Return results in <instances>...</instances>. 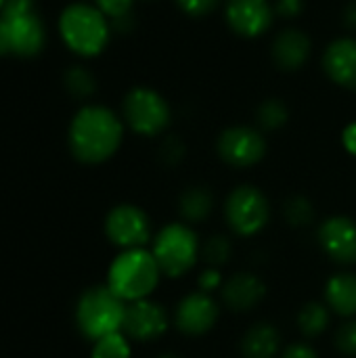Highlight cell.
Instances as JSON below:
<instances>
[{
    "instance_id": "6da1fadb",
    "label": "cell",
    "mask_w": 356,
    "mask_h": 358,
    "mask_svg": "<svg viewBox=\"0 0 356 358\" xmlns=\"http://www.w3.org/2000/svg\"><path fill=\"white\" fill-rule=\"evenodd\" d=\"M67 138L78 162L97 166L118 153L124 138V122L105 105H84L73 115Z\"/></svg>"
},
{
    "instance_id": "7a4b0ae2",
    "label": "cell",
    "mask_w": 356,
    "mask_h": 358,
    "mask_svg": "<svg viewBox=\"0 0 356 358\" xmlns=\"http://www.w3.org/2000/svg\"><path fill=\"white\" fill-rule=\"evenodd\" d=\"M111 21L88 2H71L59 15V34L63 44L78 57H99L111 38Z\"/></svg>"
},
{
    "instance_id": "3957f363",
    "label": "cell",
    "mask_w": 356,
    "mask_h": 358,
    "mask_svg": "<svg viewBox=\"0 0 356 358\" xmlns=\"http://www.w3.org/2000/svg\"><path fill=\"white\" fill-rule=\"evenodd\" d=\"M162 277L153 252L145 248L124 250L109 266L107 287L124 302H136L149 298Z\"/></svg>"
},
{
    "instance_id": "277c9868",
    "label": "cell",
    "mask_w": 356,
    "mask_h": 358,
    "mask_svg": "<svg viewBox=\"0 0 356 358\" xmlns=\"http://www.w3.org/2000/svg\"><path fill=\"white\" fill-rule=\"evenodd\" d=\"M151 252L159 264L162 275L178 279L197 264L201 256V243L191 224L170 222L157 231Z\"/></svg>"
},
{
    "instance_id": "5b68a950",
    "label": "cell",
    "mask_w": 356,
    "mask_h": 358,
    "mask_svg": "<svg viewBox=\"0 0 356 358\" xmlns=\"http://www.w3.org/2000/svg\"><path fill=\"white\" fill-rule=\"evenodd\" d=\"M126 304L107 285L92 287L82 294L76 310V321L84 338L97 342L105 336L120 334L124 325Z\"/></svg>"
},
{
    "instance_id": "8992f818",
    "label": "cell",
    "mask_w": 356,
    "mask_h": 358,
    "mask_svg": "<svg viewBox=\"0 0 356 358\" xmlns=\"http://www.w3.org/2000/svg\"><path fill=\"white\" fill-rule=\"evenodd\" d=\"M0 17L8 31L10 55L36 57L46 42V27L38 15L36 0H6Z\"/></svg>"
},
{
    "instance_id": "52a82bcc",
    "label": "cell",
    "mask_w": 356,
    "mask_h": 358,
    "mask_svg": "<svg viewBox=\"0 0 356 358\" xmlns=\"http://www.w3.org/2000/svg\"><path fill=\"white\" fill-rule=\"evenodd\" d=\"M122 117L128 128L141 136L162 134L172 120L168 101L149 86H134L122 101Z\"/></svg>"
},
{
    "instance_id": "ba28073f",
    "label": "cell",
    "mask_w": 356,
    "mask_h": 358,
    "mask_svg": "<svg viewBox=\"0 0 356 358\" xmlns=\"http://www.w3.org/2000/svg\"><path fill=\"white\" fill-rule=\"evenodd\" d=\"M225 218L235 235L254 237L269 224L271 203L258 187L239 185L225 201Z\"/></svg>"
},
{
    "instance_id": "9c48e42d",
    "label": "cell",
    "mask_w": 356,
    "mask_h": 358,
    "mask_svg": "<svg viewBox=\"0 0 356 358\" xmlns=\"http://www.w3.org/2000/svg\"><path fill=\"white\" fill-rule=\"evenodd\" d=\"M220 159L233 168H252L266 155V138L258 128L231 126L225 128L216 141Z\"/></svg>"
},
{
    "instance_id": "30bf717a",
    "label": "cell",
    "mask_w": 356,
    "mask_h": 358,
    "mask_svg": "<svg viewBox=\"0 0 356 358\" xmlns=\"http://www.w3.org/2000/svg\"><path fill=\"white\" fill-rule=\"evenodd\" d=\"M109 241L122 250H138L151 241V220L138 206H115L105 220Z\"/></svg>"
},
{
    "instance_id": "8fae6325",
    "label": "cell",
    "mask_w": 356,
    "mask_h": 358,
    "mask_svg": "<svg viewBox=\"0 0 356 358\" xmlns=\"http://www.w3.org/2000/svg\"><path fill=\"white\" fill-rule=\"evenodd\" d=\"M218 317H220V306L212 298V294L197 289L178 302L174 310V327L183 336L199 338L214 329V325L218 323Z\"/></svg>"
},
{
    "instance_id": "7c38bea8",
    "label": "cell",
    "mask_w": 356,
    "mask_h": 358,
    "mask_svg": "<svg viewBox=\"0 0 356 358\" xmlns=\"http://www.w3.org/2000/svg\"><path fill=\"white\" fill-rule=\"evenodd\" d=\"M168 325L170 319L166 308L159 302L145 298L126 306L122 334L134 342H153L168 331Z\"/></svg>"
},
{
    "instance_id": "4fadbf2b",
    "label": "cell",
    "mask_w": 356,
    "mask_h": 358,
    "mask_svg": "<svg viewBox=\"0 0 356 358\" xmlns=\"http://www.w3.org/2000/svg\"><path fill=\"white\" fill-rule=\"evenodd\" d=\"M225 19L237 36L260 38L275 21V6L269 0H227Z\"/></svg>"
},
{
    "instance_id": "5bb4252c",
    "label": "cell",
    "mask_w": 356,
    "mask_h": 358,
    "mask_svg": "<svg viewBox=\"0 0 356 358\" xmlns=\"http://www.w3.org/2000/svg\"><path fill=\"white\" fill-rule=\"evenodd\" d=\"M319 245L332 262L356 264V222L348 216H329L319 227Z\"/></svg>"
},
{
    "instance_id": "9a60e30c",
    "label": "cell",
    "mask_w": 356,
    "mask_h": 358,
    "mask_svg": "<svg viewBox=\"0 0 356 358\" xmlns=\"http://www.w3.org/2000/svg\"><path fill=\"white\" fill-rule=\"evenodd\" d=\"M321 63L325 76L334 84L356 92V38L344 36L329 42Z\"/></svg>"
},
{
    "instance_id": "2e32d148",
    "label": "cell",
    "mask_w": 356,
    "mask_h": 358,
    "mask_svg": "<svg viewBox=\"0 0 356 358\" xmlns=\"http://www.w3.org/2000/svg\"><path fill=\"white\" fill-rule=\"evenodd\" d=\"M222 304L233 313H250L266 298L264 281L254 273H237L222 283Z\"/></svg>"
},
{
    "instance_id": "e0dca14e",
    "label": "cell",
    "mask_w": 356,
    "mask_h": 358,
    "mask_svg": "<svg viewBox=\"0 0 356 358\" xmlns=\"http://www.w3.org/2000/svg\"><path fill=\"white\" fill-rule=\"evenodd\" d=\"M311 52H313V42L308 34L298 27H287L279 31L271 46L273 61L283 71H296L302 65H306Z\"/></svg>"
},
{
    "instance_id": "ac0fdd59",
    "label": "cell",
    "mask_w": 356,
    "mask_h": 358,
    "mask_svg": "<svg viewBox=\"0 0 356 358\" xmlns=\"http://www.w3.org/2000/svg\"><path fill=\"white\" fill-rule=\"evenodd\" d=\"M243 358H277L281 352V334L271 323L252 325L241 338Z\"/></svg>"
},
{
    "instance_id": "d6986e66",
    "label": "cell",
    "mask_w": 356,
    "mask_h": 358,
    "mask_svg": "<svg viewBox=\"0 0 356 358\" xmlns=\"http://www.w3.org/2000/svg\"><path fill=\"white\" fill-rule=\"evenodd\" d=\"M325 304L344 319H356V275L340 273L325 283Z\"/></svg>"
},
{
    "instance_id": "ffe728a7",
    "label": "cell",
    "mask_w": 356,
    "mask_h": 358,
    "mask_svg": "<svg viewBox=\"0 0 356 358\" xmlns=\"http://www.w3.org/2000/svg\"><path fill=\"white\" fill-rule=\"evenodd\" d=\"M214 210V193L204 185H193L185 189L178 197V214L183 222L197 224L204 222Z\"/></svg>"
},
{
    "instance_id": "44dd1931",
    "label": "cell",
    "mask_w": 356,
    "mask_h": 358,
    "mask_svg": "<svg viewBox=\"0 0 356 358\" xmlns=\"http://www.w3.org/2000/svg\"><path fill=\"white\" fill-rule=\"evenodd\" d=\"M296 323L306 338H319L332 323V310L323 302H308L300 308Z\"/></svg>"
},
{
    "instance_id": "7402d4cb",
    "label": "cell",
    "mask_w": 356,
    "mask_h": 358,
    "mask_svg": "<svg viewBox=\"0 0 356 358\" xmlns=\"http://www.w3.org/2000/svg\"><path fill=\"white\" fill-rule=\"evenodd\" d=\"M256 120L258 126L266 132H275L279 128H283L290 120V109L281 99H266L264 103H260L258 111H256Z\"/></svg>"
},
{
    "instance_id": "603a6c76",
    "label": "cell",
    "mask_w": 356,
    "mask_h": 358,
    "mask_svg": "<svg viewBox=\"0 0 356 358\" xmlns=\"http://www.w3.org/2000/svg\"><path fill=\"white\" fill-rule=\"evenodd\" d=\"M63 84H65L67 92L76 99H88L97 92V80H94L92 71L82 65L69 67L63 76Z\"/></svg>"
},
{
    "instance_id": "cb8c5ba5",
    "label": "cell",
    "mask_w": 356,
    "mask_h": 358,
    "mask_svg": "<svg viewBox=\"0 0 356 358\" xmlns=\"http://www.w3.org/2000/svg\"><path fill=\"white\" fill-rule=\"evenodd\" d=\"M283 216L287 220L290 227L294 229H302V227H308L313 224L315 220V206L311 203L308 197L304 195H294L285 201L283 206Z\"/></svg>"
},
{
    "instance_id": "d4e9b609",
    "label": "cell",
    "mask_w": 356,
    "mask_h": 358,
    "mask_svg": "<svg viewBox=\"0 0 356 358\" xmlns=\"http://www.w3.org/2000/svg\"><path fill=\"white\" fill-rule=\"evenodd\" d=\"M201 256L212 268L225 266L231 256H233V241L227 235H212L204 245H201Z\"/></svg>"
},
{
    "instance_id": "484cf974",
    "label": "cell",
    "mask_w": 356,
    "mask_h": 358,
    "mask_svg": "<svg viewBox=\"0 0 356 358\" xmlns=\"http://www.w3.org/2000/svg\"><path fill=\"white\" fill-rule=\"evenodd\" d=\"M130 342L122 331L97 340L92 348V358H130Z\"/></svg>"
},
{
    "instance_id": "4316f807",
    "label": "cell",
    "mask_w": 356,
    "mask_h": 358,
    "mask_svg": "<svg viewBox=\"0 0 356 358\" xmlns=\"http://www.w3.org/2000/svg\"><path fill=\"white\" fill-rule=\"evenodd\" d=\"M185 153H187V147L185 143L178 138V136H168L162 147H159V157L166 166H178L183 159H185Z\"/></svg>"
},
{
    "instance_id": "83f0119b",
    "label": "cell",
    "mask_w": 356,
    "mask_h": 358,
    "mask_svg": "<svg viewBox=\"0 0 356 358\" xmlns=\"http://www.w3.org/2000/svg\"><path fill=\"white\" fill-rule=\"evenodd\" d=\"M336 348L346 355V357H356V319L346 321L338 334H336Z\"/></svg>"
},
{
    "instance_id": "f1b7e54d",
    "label": "cell",
    "mask_w": 356,
    "mask_h": 358,
    "mask_svg": "<svg viewBox=\"0 0 356 358\" xmlns=\"http://www.w3.org/2000/svg\"><path fill=\"white\" fill-rule=\"evenodd\" d=\"M94 4L109 21H115L132 13L134 0H94Z\"/></svg>"
},
{
    "instance_id": "f546056e",
    "label": "cell",
    "mask_w": 356,
    "mask_h": 358,
    "mask_svg": "<svg viewBox=\"0 0 356 358\" xmlns=\"http://www.w3.org/2000/svg\"><path fill=\"white\" fill-rule=\"evenodd\" d=\"M176 4L189 17H206L220 6V0H176Z\"/></svg>"
},
{
    "instance_id": "4dcf8cb0",
    "label": "cell",
    "mask_w": 356,
    "mask_h": 358,
    "mask_svg": "<svg viewBox=\"0 0 356 358\" xmlns=\"http://www.w3.org/2000/svg\"><path fill=\"white\" fill-rule=\"evenodd\" d=\"M222 275H220V268H212L208 266L206 271L199 273L197 277V287L199 292H206V294H214L216 289H222Z\"/></svg>"
},
{
    "instance_id": "1f68e13d",
    "label": "cell",
    "mask_w": 356,
    "mask_h": 358,
    "mask_svg": "<svg viewBox=\"0 0 356 358\" xmlns=\"http://www.w3.org/2000/svg\"><path fill=\"white\" fill-rule=\"evenodd\" d=\"M304 10V0H277L275 2V15L285 19H296Z\"/></svg>"
},
{
    "instance_id": "d6a6232c",
    "label": "cell",
    "mask_w": 356,
    "mask_h": 358,
    "mask_svg": "<svg viewBox=\"0 0 356 358\" xmlns=\"http://www.w3.org/2000/svg\"><path fill=\"white\" fill-rule=\"evenodd\" d=\"M281 358H319L315 348L304 344V342H298V344H292L287 346L283 352H281Z\"/></svg>"
},
{
    "instance_id": "836d02e7",
    "label": "cell",
    "mask_w": 356,
    "mask_h": 358,
    "mask_svg": "<svg viewBox=\"0 0 356 358\" xmlns=\"http://www.w3.org/2000/svg\"><path fill=\"white\" fill-rule=\"evenodd\" d=\"M342 145H344V149H346L350 155H355L356 157V122L348 124V126L344 128V132H342Z\"/></svg>"
},
{
    "instance_id": "e575fe53",
    "label": "cell",
    "mask_w": 356,
    "mask_h": 358,
    "mask_svg": "<svg viewBox=\"0 0 356 358\" xmlns=\"http://www.w3.org/2000/svg\"><path fill=\"white\" fill-rule=\"evenodd\" d=\"M344 23L348 29H356V0H350L344 8Z\"/></svg>"
},
{
    "instance_id": "d590c367",
    "label": "cell",
    "mask_w": 356,
    "mask_h": 358,
    "mask_svg": "<svg viewBox=\"0 0 356 358\" xmlns=\"http://www.w3.org/2000/svg\"><path fill=\"white\" fill-rule=\"evenodd\" d=\"M4 55H10V42H8V31H6V25L0 17V57Z\"/></svg>"
},
{
    "instance_id": "8d00e7d4",
    "label": "cell",
    "mask_w": 356,
    "mask_h": 358,
    "mask_svg": "<svg viewBox=\"0 0 356 358\" xmlns=\"http://www.w3.org/2000/svg\"><path fill=\"white\" fill-rule=\"evenodd\" d=\"M157 358H180L176 352H164V355H159Z\"/></svg>"
},
{
    "instance_id": "74e56055",
    "label": "cell",
    "mask_w": 356,
    "mask_h": 358,
    "mask_svg": "<svg viewBox=\"0 0 356 358\" xmlns=\"http://www.w3.org/2000/svg\"><path fill=\"white\" fill-rule=\"evenodd\" d=\"M4 2H6V0H0V10H2V6H4Z\"/></svg>"
}]
</instances>
